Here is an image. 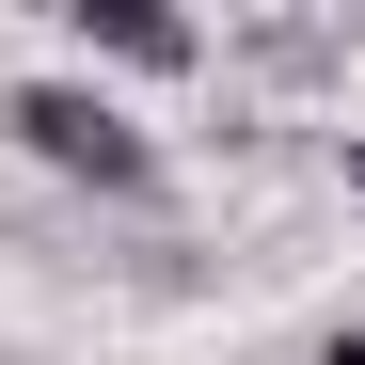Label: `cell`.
<instances>
[{"label":"cell","mask_w":365,"mask_h":365,"mask_svg":"<svg viewBox=\"0 0 365 365\" xmlns=\"http://www.w3.org/2000/svg\"><path fill=\"white\" fill-rule=\"evenodd\" d=\"M64 16H80L96 64H128V80H191V64H207V32L175 16V0H64Z\"/></svg>","instance_id":"cell-2"},{"label":"cell","mask_w":365,"mask_h":365,"mask_svg":"<svg viewBox=\"0 0 365 365\" xmlns=\"http://www.w3.org/2000/svg\"><path fill=\"white\" fill-rule=\"evenodd\" d=\"M349 191H365V128H349Z\"/></svg>","instance_id":"cell-4"},{"label":"cell","mask_w":365,"mask_h":365,"mask_svg":"<svg viewBox=\"0 0 365 365\" xmlns=\"http://www.w3.org/2000/svg\"><path fill=\"white\" fill-rule=\"evenodd\" d=\"M0 128H16L48 175L111 191V207H143V191H159V128H143V111H111L96 80H16V96H0Z\"/></svg>","instance_id":"cell-1"},{"label":"cell","mask_w":365,"mask_h":365,"mask_svg":"<svg viewBox=\"0 0 365 365\" xmlns=\"http://www.w3.org/2000/svg\"><path fill=\"white\" fill-rule=\"evenodd\" d=\"M318 365H365V318H334V334H318Z\"/></svg>","instance_id":"cell-3"}]
</instances>
